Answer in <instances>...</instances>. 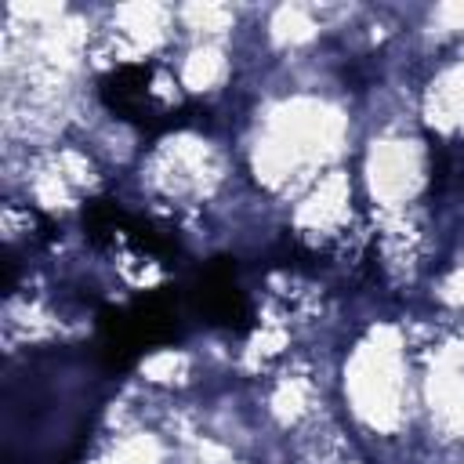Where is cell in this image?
<instances>
[{"label":"cell","mask_w":464,"mask_h":464,"mask_svg":"<svg viewBox=\"0 0 464 464\" xmlns=\"http://www.w3.org/2000/svg\"><path fill=\"white\" fill-rule=\"evenodd\" d=\"M120 236H123L134 250H141V254H149V257H156V261H163V265H174V261L181 257L178 236H174L170 228L149 221V218H138V214H127V210H123V218H120Z\"/></svg>","instance_id":"obj_3"},{"label":"cell","mask_w":464,"mask_h":464,"mask_svg":"<svg viewBox=\"0 0 464 464\" xmlns=\"http://www.w3.org/2000/svg\"><path fill=\"white\" fill-rule=\"evenodd\" d=\"M185 297L196 319L207 326L228 330V334H246L250 330V301L239 286L236 265L228 257H214L192 272L185 283Z\"/></svg>","instance_id":"obj_2"},{"label":"cell","mask_w":464,"mask_h":464,"mask_svg":"<svg viewBox=\"0 0 464 464\" xmlns=\"http://www.w3.org/2000/svg\"><path fill=\"white\" fill-rule=\"evenodd\" d=\"M152 76H156L152 62H123L98 80V98L116 120L134 123L149 134H163L170 127H181L188 109L160 105L152 94Z\"/></svg>","instance_id":"obj_1"}]
</instances>
